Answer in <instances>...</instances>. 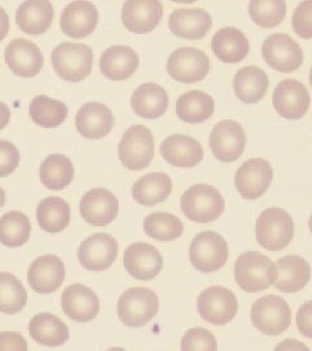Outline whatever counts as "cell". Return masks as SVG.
I'll list each match as a JSON object with an SVG mask.
<instances>
[{
    "mask_svg": "<svg viewBox=\"0 0 312 351\" xmlns=\"http://www.w3.org/2000/svg\"><path fill=\"white\" fill-rule=\"evenodd\" d=\"M276 278L275 263L258 251L243 252L235 263L236 284L248 293H259L269 288Z\"/></svg>",
    "mask_w": 312,
    "mask_h": 351,
    "instance_id": "obj_1",
    "label": "cell"
},
{
    "mask_svg": "<svg viewBox=\"0 0 312 351\" xmlns=\"http://www.w3.org/2000/svg\"><path fill=\"white\" fill-rule=\"evenodd\" d=\"M224 208L225 201L221 193L211 185H193L181 197V210L187 219L194 223H213L221 216Z\"/></svg>",
    "mask_w": 312,
    "mask_h": 351,
    "instance_id": "obj_2",
    "label": "cell"
},
{
    "mask_svg": "<svg viewBox=\"0 0 312 351\" xmlns=\"http://www.w3.org/2000/svg\"><path fill=\"white\" fill-rule=\"evenodd\" d=\"M94 53L88 45L64 42L51 53L55 72L69 82L84 81L93 71Z\"/></svg>",
    "mask_w": 312,
    "mask_h": 351,
    "instance_id": "obj_3",
    "label": "cell"
},
{
    "mask_svg": "<svg viewBox=\"0 0 312 351\" xmlns=\"http://www.w3.org/2000/svg\"><path fill=\"white\" fill-rule=\"evenodd\" d=\"M294 237V221L283 208H267L256 220V241L265 250L285 249Z\"/></svg>",
    "mask_w": 312,
    "mask_h": 351,
    "instance_id": "obj_4",
    "label": "cell"
},
{
    "mask_svg": "<svg viewBox=\"0 0 312 351\" xmlns=\"http://www.w3.org/2000/svg\"><path fill=\"white\" fill-rule=\"evenodd\" d=\"M159 311V300L155 291L147 288L125 290L117 301V315L125 326H146Z\"/></svg>",
    "mask_w": 312,
    "mask_h": 351,
    "instance_id": "obj_5",
    "label": "cell"
},
{
    "mask_svg": "<svg viewBox=\"0 0 312 351\" xmlns=\"http://www.w3.org/2000/svg\"><path fill=\"white\" fill-rule=\"evenodd\" d=\"M229 256L228 243L219 233L213 230L202 232L191 241L189 249L190 262L203 274L221 269Z\"/></svg>",
    "mask_w": 312,
    "mask_h": 351,
    "instance_id": "obj_6",
    "label": "cell"
},
{
    "mask_svg": "<svg viewBox=\"0 0 312 351\" xmlns=\"http://www.w3.org/2000/svg\"><path fill=\"white\" fill-rule=\"evenodd\" d=\"M251 320L255 328L264 335L278 336L291 324V310L285 300L269 294L254 302Z\"/></svg>",
    "mask_w": 312,
    "mask_h": 351,
    "instance_id": "obj_7",
    "label": "cell"
},
{
    "mask_svg": "<svg viewBox=\"0 0 312 351\" xmlns=\"http://www.w3.org/2000/svg\"><path fill=\"white\" fill-rule=\"evenodd\" d=\"M154 136L145 125H132L119 143V158L130 171H141L149 167L154 158Z\"/></svg>",
    "mask_w": 312,
    "mask_h": 351,
    "instance_id": "obj_8",
    "label": "cell"
},
{
    "mask_svg": "<svg viewBox=\"0 0 312 351\" xmlns=\"http://www.w3.org/2000/svg\"><path fill=\"white\" fill-rule=\"evenodd\" d=\"M197 307L204 322L213 326H225L237 315V297L224 287H211L200 293Z\"/></svg>",
    "mask_w": 312,
    "mask_h": 351,
    "instance_id": "obj_9",
    "label": "cell"
},
{
    "mask_svg": "<svg viewBox=\"0 0 312 351\" xmlns=\"http://www.w3.org/2000/svg\"><path fill=\"white\" fill-rule=\"evenodd\" d=\"M262 55L265 63L281 73L296 72L303 64V51L300 45L284 33L267 38L263 43Z\"/></svg>",
    "mask_w": 312,
    "mask_h": 351,
    "instance_id": "obj_10",
    "label": "cell"
},
{
    "mask_svg": "<svg viewBox=\"0 0 312 351\" xmlns=\"http://www.w3.org/2000/svg\"><path fill=\"white\" fill-rule=\"evenodd\" d=\"M169 75L182 84L202 81L210 72V58L195 47H182L171 53L167 62Z\"/></svg>",
    "mask_w": 312,
    "mask_h": 351,
    "instance_id": "obj_11",
    "label": "cell"
},
{
    "mask_svg": "<svg viewBox=\"0 0 312 351\" xmlns=\"http://www.w3.org/2000/svg\"><path fill=\"white\" fill-rule=\"evenodd\" d=\"M248 137L237 121L223 120L213 126L210 147L216 159L223 163H233L241 158L246 147Z\"/></svg>",
    "mask_w": 312,
    "mask_h": 351,
    "instance_id": "obj_12",
    "label": "cell"
},
{
    "mask_svg": "<svg viewBox=\"0 0 312 351\" xmlns=\"http://www.w3.org/2000/svg\"><path fill=\"white\" fill-rule=\"evenodd\" d=\"M274 178V169L267 160L250 159L238 168L235 185L239 195L245 199H258L267 193Z\"/></svg>",
    "mask_w": 312,
    "mask_h": 351,
    "instance_id": "obj_13",
    "label": "cell"
},
{
    "mask_svg": "<svg viewBox=\"0 0 312 351\" xmlns=\"http://www.w3.org/2000/svg\"><path fill=\"white\" fill-rule=\"evenodd\" d=\"M119 254V243L115 237L107 233H97L85 239L78 249V262L94 272L108 269Z\"/></svg>",
    "mask_w": 312,
    "mask_h": 351,
    "instance_id": "obj_14",
    "label": "cell"
},
{
    "mask_svg": "<svg viewBox=\"0 0 312 351\" xmlns=\"http://www.w3.org/2000/svg\"><path fill=\"white\" fill-rule=\"evenodd\" d=\"M80 213L90 226H110L119 213V199L107 189H91L81 199Z\"/></svg>",
    "mask_w": 312,
    "mask_h": 351,
    "instance_id": "obj_15",
    "label": "cell"
},
{
    "mask_svg": "<svg viewBox=\"0 0 312 351\" xmlns=\"http://www.w3.org/2000/svg\"><path fill=\"white\" fill-rule=\"evenodd\" d=\"M274 107L287 120H298L310 108V94L297 80H284L274 90Z\"/></svg>",
    "mask_w": 312,
    "mask_h": 351,
    "instance_id": "obj_16",
    "label": "cell"
},
{
    "mask_svg": "<svg viewBox=\"0 0 312 351\" xmlns=\"http://www.w3.org/2000/svg\"><path fill=\"white\" fill-rule=\"evenodd\" d=\"M125 269L137 280H152L163 269V256L155 246L146 242H136L124 252Z\"/></svg>",
    "mask_w": 312,
    "mask_h": 351,
    "instance_id": "obj_17",
    "label": "cell"
},
{
    "mask_svg": "<svg viewBox=\"0 0 312 351\" xmlns=\"http://www.w3.org/2000/svg\"><path fill=\"white\" fill-rule=\"evenodd\" d=\"M62 308L73 322L88 323L99 314V298L93 289L73 284L62 291Z\"/></svg>",
    "mask_w": 312,
    "mask_h": 351,
    "instance_id": "obj_18",
    "label": "cell"
},
{
    "mask_svg": "<svg viewBox=\"0 0 312 351\" xmlns=\"http://www.w3.org/2000/svg\"><path fill=\"white\" fill-rule=\"evenodd\" d=\"M65 280V265L56 255H43L30 264L27 282L39 294H51L60 288Z\"/></svg>",
    "mask_w": 312,
    "mask_h": 351,
    "instance_id": "obj_19",
    "label": "cell"
},
{
    "mask_svg": "<svg viewBox=\"0 0 312 351\" xmlns=\"http://www.w3.org/2000/svg\"><path fill=\"white\" fill-rule=\"evenodd\" d=\"M5 63L14 75L32 78L42 71L43 55L32 40L17 38L5 49Z\"/></svg>",
    "mask_w": 312,
    "mask_h": 351,
    "instance_id": "obj_20",
    "label": "cell"
},
{
    "mask_svg": "<svg viewBox=\"0 0 312 351\" xmlns=\"http://www.w3.org/2000/svg\"><path fill=\"white\" fill-rule=\"evenodd\" d=\"M163 4L156 0H130L123 7L121 20L129 32L137 34L150 33L160 24Z\"/></svg>",
    "mask_w": 312,
    "mask_h": 351,
    "instance_id": "obj_21",
    "label": "cell"
},
{
    "mask_svg": "<svg viewBox=\"0 0 312 351\" xmlns=\"http://www.w3.org/2000/svg\"><path fill=\"white\" fill-rule=\"evenodd\" d=\"M99 21L98 8L90 1H73L68 4L60 17L62 33L75 39L90 36Z\"/></svg>",
    "mask_w": 312,
    "mask_h": 351,
    "instance_id": "obj_22",
    "label": "cell"
},
{
    "mask_svg": "<svg viewBox=\"0 0 312 351\" xmlns=\"http://www.w3.org/2000/svg\"><path fill=\"white\" fill-rule=\"evenodd\" d=\"M115 119L111 110L98 101L84 104L75 116L78 133L88 139L104 138L112 130Z\"/></svg>",
    "mask_w": 312,
    "mask_h": 351,
    "instance_id": "obj_23",
    "label": "cell"
},
{
    "mask_svg": "<svg viewBox=\"0 0 312 351\" xmlns=\"http://www.w3.org/2000/svg\"><path fill=\"white\" fill-rule=\"evenodd\" d=\"M168 25L176 37L195 40L206 37L213 19L202 8H178L169 16Z\"/></svg>",
    "mask_w": 312,
    "mask_h": 351,
    "instance_id": "obj_24",
    "label": "cell"
},
{
    "mask_svg": "<svg viewBox=\"0 0 312 351\" xmlns=\"http://www.w3.org/2000/svg\"><path fill=\"white\" fill-rule=\"evenodd\" d=\"M163 159L180 168H193L203 159V147L197 139L184 134H173L163 141Z\"/></svg>",
    "mask_w": 312,
    "mask_h": 351,
    "instance_id": "obj_25",
    "label": "cell"
},
{
    "mask_svg": "<svg viewBox=\"0 0 312 351\" xmlns=\"http://www.w3.org/2000/svg\"><path fill=\"white\" fill-rule=\"evenodd\" d=\"M275 265L277 278L274 285L283 293H297L310 282V263L300 256L287 255L280 258Z\"/></svg>",
    "mask_w": 312,
    "mask_h": 351,
    "instance_id": "obj_26",
    "label": "cell"
},
{
    "mask_svg": "<svg viewBox=\"0 0 312 351\" xmlns=\"http://www.w3.org/2000/svg\"><path fill=\"white\" fill-rule=\"evenodd\" d=\"M139 58L136 51L128 46H112L100 56V71L112 81H125L136 73Z\"/></svg>",
    "mask_w": 312,
    "mask_h": 351,
    "instance_id": "obj_27",
    "label": "cell"
},
{
    "mask_svg": "<svg viewBox=\"0 0 312 351\" xmlns=\"http://www.w3.org/2000/svg\"><path fill=\"white\" fill-rule=\"evenodd\" d=\"M55 8L50 1L33 0L23 3L16 11V23L26 34L38 36L50 29Z\"/></svg>",
    "mask_w": 312,
    "mask_h": 351,
    "instance_id": "obj_28",
    "label": "cell"
},
{
    "mask_svg": "<svg viewBox=\"0 0 312 351\" xmlns=\"http://www.w3.org/2000/svg\"><path fill=\"white\" fill-rule=\"evenodd\" d=\"M29 333L39 345L56 348L69 339V328L60 317L50 313L34 315L29 322Z\"/></svg>",
    "mask_w": 312,
    "mask_h": 351,
    "instance_id": "obj_29",
    "label": "cell"
},
{
    "mask_svg": "<svg viewBox=\"0 0 312 351\" xmlns=\"http://www.w3.org/2000/svg\"><path fill=\"white\" fill-rule=\"evenodd\" d=\"M211 47L220 62L239 63L249 53V39L236 27H224L215 33Z\"/></svg>",
    "mask_w": 312,
    "mask_h": 351,
    "instance_id": "obj_30",
    "label": "cell"
},
{
    "mask_svg": "<svg viewBox=\"0 0 312 351\" xmlns=\"http://www.w3.org/2000/svg\"><path fill=\"white\" fill-rule=\"evenodd\" d=\"M130 101L133 111L138 116L147 120H155L167 112L169 99L167 91L160 85L147 82L142 84L133 93Z\"/></svg>",
    "mask_w": 312,
    "mask_h": 351,
    "instance_id": "obj_31",
    "label": "cell"
},
{
    "mask_svg": "<svg viewBox=\"0 0 312 351\" xmlns=\"http://www.w3.org/2000/svg\"><path fill=\"white\" fill-rule=\"evenodd\" d=\"M172 186L169 176L163 172H152L136 181L132 188V195L142 206H155L169 197Z\"/></svg>",
    "mask_w": 312,
    "mask_h": 351,
    "instance_id": "obj_32",
    "label": "cell"
},
{
    "mask_svg": "<svg viewBox=\"0 0 312 351\" xmlns=\"http://www.w3.org/2000/svg\"><path fill=\"white\" fill-rule=\"evenodd\" d=\"M268 86V75L258 66H245L239 69L233 80L235 94L239 101L245 103H256L263 99Z\"/></svg>",
    "mask_w": 312,
    "mask_h": 351,
    "instance_id": "obj_33",
    "label": "cell"
},
{
    "mask_svg": "<svg viewBox=\"0 0 312 351\" xmlns=\"http://www.w3.org/2000/svg\"><path fill=\"white\" fill-rule=\"evenodd\" d=\"M215 111V101L207 93L191 90L176 101V112L180 120L189 124H200L210 119Z\"/></svg>",
    "mask_w": 312,
    "mask_h": 351,
    "instance_id": "obj_34",
    "label": "cell"
},
{
    "mask_svg": "<svg viewBox=\"0 0 312 351\" xmlns=\"http://www.w3.org/2000/svg\"><path fill=\"white\" fill-rule=\"evenodd\" d=\"M38 224L47 233H60L71 223V206L59 197H47L37 207Z\"/></svg>",
    "mask_w": 312,
    "mask_h": 351,
    "instance_id": "obj_35",
    "label": "cell"
},
{
    "mask_svg": "<svg viewBox=\"0 0 312 351\" xmlns=\"http://www.w3.org/2000/svg\"><path fill=\"white\" fill-rule=\"evenodd\" d=\"M39 177L45 188L62 190L73 181L75 167L68 156L52 154L40 164Z\"/></svg>",
    "mask_w": 312,
    "mask_h": 351,
    "instance_id": "obj_36",
    "label": "cell"
},
{
    "mask_svg": "<svg viewBox=\"0 0 312 351\" xmlns=\"http://www.w3.org/2000/svg\"><path fill=\"white\" fill-rule=\"evenodd\" d=\"M32 223L29 216L20 211L4 213L0 217V243L7 247H21L30 239Z\"/></svg>",
    "mask_w": 312,
    "mask_h": 351,
    "instance_id": "obj_37",
    "label": "cell"
},
{
    "mask_svg": "<svg viewBox=\"0 0 312 351\" xmlns=\"http://www.w3.org/2000/svg\"><path fill=\"white\" fill-rule=\"evenodd\" d=\"M68 116V107L62 101H55L46 95H38L30 103V117L42 128L62 125Z\"/></svg>",
    "mask_w": 312,
    "mask_h": 351,
    "instance_id": "obj_38",
    "label": "cell"
},
{
    "mask_svg": "<svg viewBox=\"0 0 312 351\" xmlns=\"http://www.w3.org/2000/svg\"><path fill=\"white\" fill-rule=\"evenodd\" d=\"M27 291L17 277L10 272L0 274V313L14 315L24 310Z\"/></svg>",
    "mask_w": 312,
    "mask_h": 351,
    "instance_id": "obj_39",
    "label": "cell"
},
{
    "mask_svg": "<svg viewBox=\"0 0 312 351\" xmlns=\"http://www.w3.org/2000/svg\"><path fill=\"white\" fill-rule=\"evenodd\" d=\"M146 236L158 241H175L184 233L182 221L172 213H151L143 220Z\"/></svg>",
    "mask_w": 312,
    "mask_h": 351,
    "instance_id": "obj_40",
    "label": "cell"
},
{
    "mask_svg": "<svg viewBox=\"0 0 312 351\" xmlns=\"http://www.w3.org/2000/svg\"><path fill=\"white\" fill-rule=\"evenodd\" d=\"M250 17L263 29H272L280 25L287 14V3L281 0L276 1H250Z\"/></svg>",
    "mask_w": 312,
    "mask_h": 351,
    "instance_id": "obj_41",
    "label": "cell"
},
{
    "mask_svg": "<svg viewBox=\"0 0 312 351\" xmlns=\"http://www.w3.org/2000/svg\"><path fill=\"white\" fill-rule=\"evenodd\" d=\"M181 351H217V341L210 330L191 328L181 339Z\"/></svg>",
    "mask_w": 312,
    "mask_h": 351,
    "instance_id": "obj_42",
    "label": "cell"
},
{
    "mask_svg": "<svg viewBox=\"0 0 312 351\" xmlns=\"http://www.w3.org/2000/svg\"><path fill=\"white\" fill-rule=\"evenodd\" d=\"M293 29L300 37H312V3L310 0L300 3L293 16Z\"/></svg>",
    "mask_w": 312,
    "mask_h": 351,
    "instance_id": "obj_43",
    "label": "cell"
},
{
    "mask_svg": "<svg viewBox=\"0 0 312 351\" xmlns=\"http://www.w3.org/2000/svg\"><path fill=\"white\" fill-rule=\"evenodd\" d=\"M20 163V152L17 147L8 142L0 139V177H7L13 173Z\"/></svg>",
    "mask_w": 312,
    "mask_h": 351,
    "instance_id": "obj_44",
    "label": "cell"
},
{
    "mask_svg": "<svg viewBox=\"0 0 312 351\" xmlns=\"http://www.w3.org/2000/svg\"><path fill=\"white\" fill-rule=\"evenodd\" d=\"M0 351H27V342L19 332H0Z\"/></svg>",
    "mask_w": 312,
    "mask_h": 351,
    "instance_id": "obj_45",
    "label": "cell"
},
{
    "mask_svg": "<svg viewBox=\"0 0 312 351\" xmlns=\"http://www.w3.org/2000/svg\"><path fill=\"white\" fill-rule=\"evenodd\" d=\"M297 326L300 333L307 337H312V302H306L297 313Z\"/></svg>",
    "mask_w": 312,
    "mask_h": 351,
    "instance_id": "obj_46",
    "label": "cell"
},
{
    "mask_svg": "<svg viewBox=\"0 0 312 351\" xmlns=\"http://www.w3.org/2000/svg\"><path fill=\"white\" fill-rule=\"evenodd\" d=\"M274 351H311L310 348L298 339H287L281 341Z\"/></svg>",
    "mask_w": 312,
    "mask_h": 351,
    "instance_id": "obj_47",
    "label": "cell"
},
{
    "mask_svg": "<svg viewBox=\"0 0 312 351\" xmlns=\"http://www.w3.org/2000/svg\"><path fill=\"white\" fill-rule=\"evenodd\" d=\"M10 17L3 7H0V42L7 37L10 32Z\"/></svg>",
    "mask_w": 312,
    "mask_h": 351,
    "instance_id": "obj_48",
    "label": "cell"
},
{
    "mask_svg": "<svg viewBox=\"0 0 312 351\" xmlns=\"http://www.w3.org/2000/svg\"><path fill=\"white\" fill-rule=\"evenodd\" d=\"M11 120V110L3 101H0V130L8 125Z\"/></svg>",
    "mask_w": 312,
    "mask_h": 351,
    "instance_id": "obj_49",
    "label": "cell"
},
{
    "mask_svg": "<svg viewBox=\"0 0 312 351\" xmlns=\"http://www.w3.org/2000/svg\"><path fill=\"white\" fill-rule=\"evenodd\" d=\"M5 201H7V193L4 189L0 186V208L5 204Z\"/></svg>",
    "mask_w": 312,
    "mask_h": 351,
    "instance_id": "obj_50",
    "label": "cell"
},
{
    "mask_svg": "<svg viewBox=\"0 0 312 351\" xmlns=\"http://www.w3.org/2000/svg\"><path fill=\"white\" fill-rule=\"evenodd\" d=\"M107 351H126L123 348H112V349H108Z\"/></svg>",
    "mask_w": 312,
    "mask_h": 351,
    "instance_id": "obj_51",
    "label": "cell"
}]
</instances>
